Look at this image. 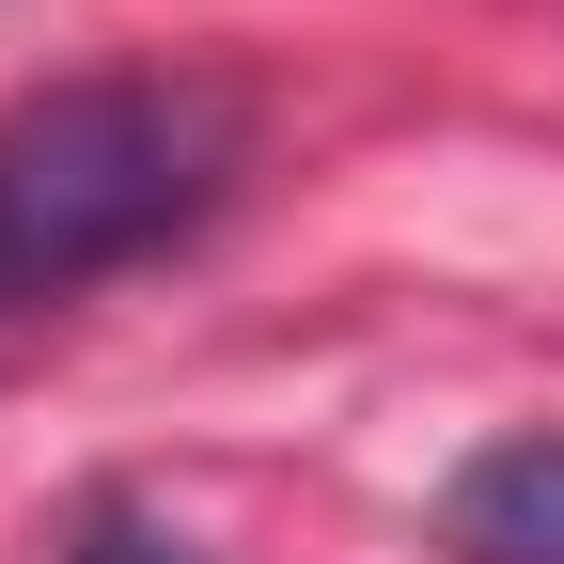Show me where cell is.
Wrapping results in <instances>:
<instances>
[{
  "mask_svg": "<svg viewBox=\"0 0 564 564\" xmlns=\"http://www.w3.org/2000/svg\"><path fill=\"white\" fill-rule=\"evenodd\" d=\"M63 564H188V533H158L141 502H79V549Z\"/></svg>",
  "mask_w": 564,
  "mask_h": 564,
  "instance_id": "cell-3",
  "label": "cell"
},
{
  "mask_svg": "<svg viewBox=\"0 0 564 564\" xmlns=\"http://www.w3.org/2000/svg\"><path fill=\"white\" fill-rule=\"evenodd\" d=\"M236 173V95L204 79H47L0 110V314H47L79 282L188 236Z\"/></svg>",
  "mask_w": 564,
  "mask_h": 564,
  "instance_id": "cell-1",
  "label": "cell"
},
{
  "mask_svg": "<svg viewBox=\"0 0 564 564\" xmlns=\"http://www.w3.org/2000/svg\"><path fill=\"white\" fill-rule=\"evenodd\" d=\"M440 533H455V564H564V423L486 440V455L455 470Z\"/></svg>",
  "mask_w": 564,
  "mask_h": 564,
  "instance_id": "cell-2",
  "label": "cell"
}]
</instances>
